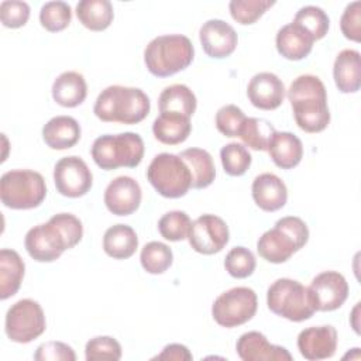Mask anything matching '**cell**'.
<instances>
[{
  "instance_id": "cell-1",
  "label": "cell",
  "mask_w": 361,
  "mask_h": 361,
  "mask_svg": "<svg viewBox=\"0 0 361 361\" xmlns=\"http://www.w3.org/2000/svg\"><path fill=\"white\" fill-rule=\"evenodd\" d=\"M295 121L306 133H320L330 123L324 83L314 75H300L288 89Z\"/></svg>"
},
{
  "instance_id": "cell-2",
  "label": "cell",
  "mask_w": 361,
  "mask_h": 361,
  "mask_svg": "<svg viewBox=\"0 0 361 361\" xmlns=\"http://www.w3.org/2000/svg\"><path fill=\"white\" fill-rule=\"evenodd\" d=\"M149 109V97L141 89L113 85L97 96L93 113L106 123L137 124L148 116Z\"/></svg>"
},
{
  "instance_id": "cell-3",
  "label": "cell",
  "mask_w": 361,
  "mask_h": 361,
  "mask_svg": "<svg viewBox=\"0 0 361 361\" xmlns=\"http://www.w3.org/2000/svg\"><path fill=\"white\" fill-rule=\"evenodd\" d=\"M195 56L190 39L182 34L155 37L144 49V62L149 73L158 78L172 76L186 69Z\"/></svg>"
},
{
  "instance_id": "cell-4",
  "label": "cell",
  "mask_w": 361,
  "mask_h": 361,
  "mask_svg": "<svg viewBox=\"0 0 361 361\" xmlns=\"http://www.w3.org/2000/svg\"><path fill=\"white\" fill-rule=\"evenodd\" d=\"M307 240L309 228L306 223L300 217L286 216L258 238L257 251L265 261L282 264L303 248Z\"/></svg>"
},
{
  "instance_id": "cell-5",
  "label": "cell",
  "mask_w": 361,
  "mask_h": 361,
  "mask_svg": "<svg viewBox=\"0 0 361 361\" xmlns=\"http://www.w3.org/2000/svg\"><path fill=\"white\" fill-rule=\"evenodd\" d=\"M90 154L94 164L104 171L120 166L135 168L144 157V141L137 133L131 131L116 135L104 134L93 141Z\"/></svg>"
},
{
  "instance_id": "cell-6",
  "label": "cell",
  "mask_w": 361,
  "mask_h": 361,
  "mask_svg": "<svg viewBox=\"0 0 361 361\" xmlns=\"http://www.w3.org/2000/svg\"><path fill=\"white\" fill-rule=\"evenodd\" d=\"M267 305L272 313L290 322L307 320L317 312L309 286L290 278H279L271 283Z\"/></svg>"
},
{
  "instance_id": "cell-7",
  "label": "cell",
  "mask_w": 361,
  "mask_h": 361,
  "mask_svg": "<svg viewBox=\"0 0 361 361\" xmlns=\"http://www.w3.org/2000/svg\"><path fill=\"white\" fill-rule=\"evenodd\" d=\"M47 196V185L39 172L11 169L1 175L0 199L6 207L27 210L38 207Z\"/></svg>"
},
{
  "instance_id": "cell-8",
  "label": "cell",
  "mask_w": 361,
  "mask_h": 361,
  "mask_svg": "<svg viewBox=\"0 0 361 361\" xmlns=\"http://www.w3.org/2000/svg\"><path fill=\"white\" fill-rule=\"evenodd\" d=\"M147 179L164 197L178 199L192 188V175L185 161L175 154L161 152L152 158L147 169Z\"/></svg>"
},
{
  "instance_id": "cell-9",
  "label": "cell",
  "mask_w": 361,
  "mask_h": 361,
  "mask_svg": "<svg viewBox=\"0 0 361 361\" xmlns=\"http://www.w3.org/2000/svg\"><path fill=\"white\" fill-rule=\"evenodd\" d=\"M257 307V293L251 288L237 286L217 296L212 306V316L219 326L233 329L251 320Z\"/></svg>"
},
{
  "instance_id": "cell-10",
  "label": "cell",
  "mask_w": 361,
  "mask_h": 361,
  "mask_svg": "<svg viewBox=\"0 0 361 361\" xmlns=\"http://www.w3.org/2000/svg\"><path fill=\"white\" fill-rule=\"evenodd\" d=\"M47 329L45 314L41 305L32 299H20L6 313L4 330L7 337L20 344L31 343Z\"/></svg>"
},
{
  "instance_id": "cell-11",
  "label": "cell",
  "mask_w": 361,
  "mask_h": 361,
  "mask_svg": "<svg viewBox=\"0 0 361 361\" xmlns=\"http://www.w3.org/2000/svg\"><path fill=\"white\" fill-rule=\"evenodd\" d=\"M230 233L226 221L216 214H202L192 221L188 240L190 247L203 255L220 252L228 243Z\"/></svg>"
},
{
  "instance_id": "cell-12",
  "label": "cell",
  "mask_w": 361,
  "mask_h": 361,
  "mask_svg": "<svg viewBox=\"0 0 361 361\" xmlns=\"http://www.w3.org/2000/svg\"><path fill=\"white\" fill-rule=\"evenodd\" d=\"M24 245L28 255L38 262L56 261L63 251L69 250L61 230L51 219L30 228L25 234Z\"/></svg>"
},
{
  "instance_id": "cell-13",
  "label": "cell",
  "mask_w": 361,
  "mask_h": 361,
  "mask_svg": "<svg viewBox=\"0 0 361 361\" xmlns=\"http://www.w3.org/2000/svg\"><path fill=\"white\" fill-rule=\"evenodd\" d=\"M54 182L62 196L80 197L90 190L93 175L82 158L71 155L61 158L55 164Z\"/></svg>"
},
{
  "instance_id": "cell-14",
  "label": "cell",
  "mask_w": 361,
  "mask_h": 361,
  "mask_svg": "<svg viewBox=\"0 0 361 361\" xmlns=\"http://www.w3.org/2000/svg\"><path fill=\"white\" fill-rule=\"evenodd\" d=\"M309 289L319 312H333L348 298V283L337 271H324L316 275Z\"/></svg>"
},
{
  "instance_id": "cell-15",
  "label": "cell",
  "mask_w": 361,
  "mask_h": 361,
  "mask_svg": "<svg viewBox=\"0 0 361 361\" xmlns=\"http://www.w3.org/2000/svg\"><path fill=\"white\" fill-rule=\"evenodd\" d=\"M199 38L206 55L214 59L230 56L238 42L235 30L220 18H212L203 23L199 30Z\"/></svg>"
},
{
  "instance_id": "cell-16",
  "label": "cell",
  "mask_w": 361,
  "mask_h": 361,
  "mask_svg": "<svg viewBox=\"0 0 361 361\" xmlns=\"http://www.w3.org/2000/svg\"><path fill=\"white\" fill-rule=\"evenodd\" d=\"M141 188L131 176L114 178L104 190V204L116 216L133 214L141 203Z\"/></svg>"
},
{
  "instance_id": "cell-17",
  "label": "cell",
  "mask_w": 361,
  "mask_h": 361,
  "mask_svg": "<svg viewBox=\"0 0 361 361\" xmlns=\"http://www.w3.org/2000/svg\"><path fill=\"white\" fill-rule=\"evenodd\" d=\"M298 350L305 360L319 361L334 355L337 350V331L333 326H312L298 336Z\"/></svg>"
},
{
  "instance_id": "cell-18",
  "label": "cell",
  "mask_w": 361,
  "mask_h": 361,
  "mask_svg": "<svg viewBox=\"0 0 361 361\" xmlns=\"http://www.w3.org/2000/svg\"><path fill=\"white\" fill-rule=\"evenodd\" d=\"M235 351L243 361H290V353L268 341L259 331H247L235 343Z\"/></svg>"
},
{
  "instance_id": "cell-19",
  "label": "cell",
  "mask_w": 361,
  "mask_h": 361,
  "mask_svg": "<svg viewBox=\"0 0 361 361\" xmlns=\"http://www.w3.org/2000/svg\"><path fill=\"white\" fill-rule=\"evenodd\" d=\"M247 96L254 107L275 110L283 102L285 86L275 73L259 72L251 78L247 86Z\"/></svg>"
},
{
  "instance_id": "cell-20",
  "label": "cell",
  "mask_w": 361,
  "mask_h": 361,
  "mask_svg": "<svg viewBox=\"0 0 361 361\" xmlns=\"http://www.w3.org/2000/svg\"><path fill=\"white\" fill-rule=\"evenodd\" d=\"M255 204L264 212H276L288 200V189L283 180L275 173H261L255 176L251 186Z\"/></svg>"
},
{
  "instance_id": "cell-21",
  "label": "cell",
  "mask_w": 361,
  "mask_h": 361,
  "mask_svg": "<svg viewBox=\"0 0 361 361\" xmlns=\"http://www.w3.org/2000/svg\"><path fill=\"white\" fill-rule=\"evenodd\" d=\"M313 37L293 21L281 27L275 38L279 55L289 61H300L306 58L313 48Z\"/></svg>"
},
{
  "instance_id": "cell-22",
  "label": "cell",
  "mask_w": 361,
  "mask_h": 361,
  "mask_svg": "<svg viewBox=\"0 0 361 361\" xmlns=\"http://www.w3.org/2000/svg\"><path fill=\"white\" fill-rule=\"evenodd\" d=\"M333 78L341 93H355L361 86V56L355 49H343L334 59Z\"/></svg>"
},
{
  "instance_id": "cell-23",
  "label": "cell",
  "mask_w": 361,
  "mask_h": 361,
  "mask_svg": "<svg viewBox=\"0 0 361 361\" xmlns=\"http://www.w3.org/2000/svg\"><path fill=\"white\" fill-rule=\"evenodd\" d=\"M42 140L52 149L72 148L80 140V126L71 116L52 117L42 127Z\"/></svg>"
},
{
  "instance_id": "cell-24",
  "label": "cell",
  "mask_w": 361,
  "mask_h": 361,
  "mask_svg": "<svg viewBox=\"0 0 361 361\" xmlns=\"http://www.w3.org/2000/svg\"><path fill=\"white\" fill-rule=\"evenodd\" d=\"M267 151L274 164L282 169L295 168L303 157L300 138L289 131H275Z\"/></svg>"
},
{
  "instance_id": "cell-25",
  "label": "cell",
  "mask_w": 361,
  "mask_h": 361,
  "mask_svg": "<svg viewBox=\"0 0 361 361\" xmlns=\"http://www.w3.org/2000/svg\"><path fill=\"white\" fill-rule=\"evenodd\" d=\"M87 94V85L82 73L68 71L61 73L52 83V99L62 107L82 104Z\"/></svg>"
},
{
  "instance_id": "cell-26",
  "label": "cell",
  "mask_w": 361,
  "mask_h": 361,
  "mask_svg": "<svg viewBox=\"0 0 361 361\" xmlns=\"http://www.w3.org/2000/svg\"><path fill=\"white\" fill-rule=\"evenodd\" d=\"M192 131L190 117L178 113H159L152 123L154 137L166 145L183 142Z\"/></svg>"
},
{
  "instance_id": "cell-27",
  "label": "cell",
  "mask_w": 361,
  "mask_h": 361,
  "mask_svg": "<svg viewBox=\"0 0 361 361\" xmlns=\"http://www.w3.org/2000/svg\"><path fill=\"white\" fill-rule=\"evenodd\" d=\"M138 248V237L133 227L127 224H114L104 231L103 250L114 259H127Z\"/></svg>"
},
{
  "instance_id": "cell-28",
  "label": "cell",
  "mask_w": 361,
  "mask_h": 361,
  "mask_svg": "<svg viewBox=\"0 0 361 361\" xmlns=\"http://www.w3.org/2000/svg\"><path fill=\"white\" fill-rule=\"evenodd\" d=\"M25 265L17 251L3 248L0 251V299L6 300L17 293L24 278Z\"/></svg>"
},
{
  "instance_id": "cell-29",
  "label": "cell",
  "mask_w": 361,
  "mask_h": 361,
  "mask_svg": "<svg viewBox=\"0 0 361 361\" xmlns=\"http://www.w3.org/2000/svg\"><path fill=\"white\" fill-rule=\"evenodd\" d=\"M179 157L190 171L193 189H204L213 183L216 178V168L212 155L206 149L188 148L183 149Z\"/></svg>"
},
{
  "instance_id": "cell-30",
  "label": "cell",
  "mask_w": 361,
  "mask_h": 361,
  "mask_svg": "<svg viewBox=\"0 0 361 361\" xmlns=\"http://www.w3.org/2000/svg\"><path fill=\"white\" fill-rule=\"evenodd\" d=\"M197 100L195 93L182 83L166 86L158 97L159 113H178L192 117L196 111Z\"/></svg>"
},
{
  "instance_id": "cell-31",
  "label": "cell",
  "mask_w": 361,
  "mask_h": 361,
  "mask_svg": "<svg viewBox=\"0 0 361 361\" xmlns=\"http://www.w3.org/2000/svg\"><path fill=\"white\" fill-rule=\"evenodd\" d=\"M76 16L87 30L103 31L113 23L114 10L109 0H82L76 4Z\"/></svg>"
},
{
  "instance_id": "cell-32",
  "label": "cell",
  "mask_w": 361,
  "mask_h": 361,
  "mask_svg": "<svg viewBox=\"0 0 361 361\" xmlns=\"http://www.w3.org/2000/svg\"><path fill=\"white\" fill-rule=\"evenodd\" d=\"M275 131V127L268 120L245 117L240 128L238 137L248 148L255 151H267Z\"/></svg>"
},
{
  "instance_id": "cell-33",
  "label": "cell",
  "mask_w": 361,
  "mask_h": 361,
  "mask_svg": "<svg viewBox=\"0 0 361 361\" xmlns=\"http://www.w3.org/2000/svg\"><path fill=\"white\" fill-rule=\"evenodd\" d=\"M140 261L148 274L158 275L164 274L172 265L173 254L166 244L161 241H151L142 247Z\"/></svg>"
},
{
  "instance_id": "cell-34",
  "label": "cell",
  "mask_w": 361,
  "mask_h": 361,
  "mask_svg": "<svg viewBox=\"0 0 361 361\" xmlns=\"http://www.w3.org/2000/svg\"><path fill=\"white\" fill-rule=\"evenodd\" d=\"M293 23L303 27L314 41L322 39L330 27V18L326 11L317 6H305L295 14Z\"/></svg>"
},
{
  "instance_id": "cell-35",
  "label": "cell",
  "mask_w": 361,
  "mask_h": 361,
  "mask_svg": "<svg viewBox=\"0 0 361 361\" xmlns=\"http://www.w3.org/2000/svg\"><path fill=\"white\" fill-rule=\"evenodd\" d=\"M220 159L223 169L230 176L244 175L251 165V154L238 142H228L220 149Z\"/></svg>"
},
{
  "instance_id": "cell-36",
  "label": "cell",
  "mask_w": 361,
  "mask_h": 361,
  "mask_svg": "<svg viewBox=\"0 0 361 361\" xmlns=\"http://www.w3.org/2000/svg\"><path fill=\"white\" fill-rule=\"evenodd\" d=\"M71 20L72 10L65 1H47L39 10V23L49 32L65 30Z\"/></svg>"
},
{
  "instance_id": "cell-37",
  "label": "cell",
  "mask_w": 361,
  "mask_h": 361,
  "mask_svg": "<svg viewBox=\"0 0 361 361\" xmlns=\"http://www.w3.org/2000/svg\"><path fill=\"white\" fill-rule=\"evenodd\" d=\"M190 224V217L185 212L172 210L159 219L158 230L159 234L168 241H182L188 238Z\"/></svg>"
},
{
  "instance_id": "cell-38",
  "label": "cell",
  "mask_w": 361,
  "mask_h": 361,
  "mask_svg": "<svg viewBox=\"0 0 361 361\" xmlns=\"http://www.w3.org/2000/svg\"><path fill=\"white\" fill-rule=\"evenodd\" d=\"M274 4V0H231L228 10L237 23L250 25L254 24Z\"/></svg>"
},
{
  "instance_id": "cell-39",
  "label": "cell",
  "mask_w": 361,
  "mask_h": 361,
  "mask_svg": "<svg viewBox=\"0 0 361 361\" xmlns=\"http://www.w3.org/2000/svg\"><path fill=\"white\" fill-rule=\"evenodd\" d=\"M255 267H257V261L254 254L248 248L241 245L231 248L224 258L226 271L233 278H237V279H243L252 275V272L255 271Z\"/></svg>"
},
{
  "instance_id": "cell-40",
  "label": "cell",
  "mask_w": 361,
  "mask_h": 361,
  "mask_svg": "<svg viewBox=\"0 0 361 361\" xmlns=\"http://www.w3.org/2000/svg\"><path fill=\"white\" fill-rule=\"evenodd\" d=\"M85 357L87 361L94 360H120L121 345L110 336H97L90 338L85 347Z\"/></svg>"
},
{
  "instance_id": "cell-41",
  "label": "cell",
  "mask_w": 361,
  "mask_h": 361,
  "mask_svg": "<svg viewBox=\"0 0 361 361\" xmlns=\"http://www.w3.org/2000/svg\"><path fill=\"white\" fill-rule=\"evenodd\" d=\"M245 120V114L235 104H226L216 113V127L226 137H238L240 128Z\"/></svg>"
},
{
  "instance_id": "cell-42",
  "label": "cell",
  "mask_w": 361,
  "mask_h": 361,
  "mask_svg": "<svg viewBox=\"0 0 361 361\" xmlns=\"http://www.w3.org/2000/svg\"><path fill=\"white\" fill-rule=\"evenodd\" d=\"M30 6L20 0H4L0 3V20L7 28H18L27 24Z\"/></svg>"
},
{
  "instance_id": "cell-43",
  "label": "cell",
  "mask_w": 361,
  "mask_h": 361,
  "mask_svg": "<svg viewBox=\"0 0 361 361\" xmlns=\"http://www.w3.org/2000/svg\"><path fill=\"white\" fill-rule=\"evenodd\" d=\"M340 28L347 39L361 41V1L347 4L340 20Z\"/></svg>"
},
{
  "instance_id": "cell-44",
  "label": "cell",
  "mask_w": 361,
  "mask_h": 361,
  "mask_svg": "<svg viewBox=\"0 0 361 361\" xmlns=\"http://www.w3.org/2000/svg\"><path fill=\"white\" fill-rule=\"evenodd\" d=\"M35 361H75L73 348L62 341H47L38 345L34 353Z\"/></svg>"
},
{
  "instance_id": "cell-45",
  "label": "cell",
  "mask_w": 361,
  "mask_h": 361,
  "mask_svg": "<svg viewBox=\"0 0 361 361\" xmlns=\"http://www.w3.org/2000/svg\"><path fill=\"white\" fill-rule=\"evenodd\" d=\"M193 358L189 348L179 343H172L164 347V350L152 360H172V361H190Z\"/></svg>"
},
{
  "instance_id": "cell-46",
  "label": "cell",
  "mask_w": 361,
  "mask_h": 361,
  "mask_svg": "<svg viewBox=\"0 0 361 361\" xmlns=\"http://www.w3.org/2000/svg\"><path fill=\"white\" fill-rule=\"evenodd\" d=\"M360 302L354 306V309H353V312H351V316H350V323H351V326H353V329H354V331L357 333V334H360V322H358V316H360Z\"/></svg>"
}]
</instances>
